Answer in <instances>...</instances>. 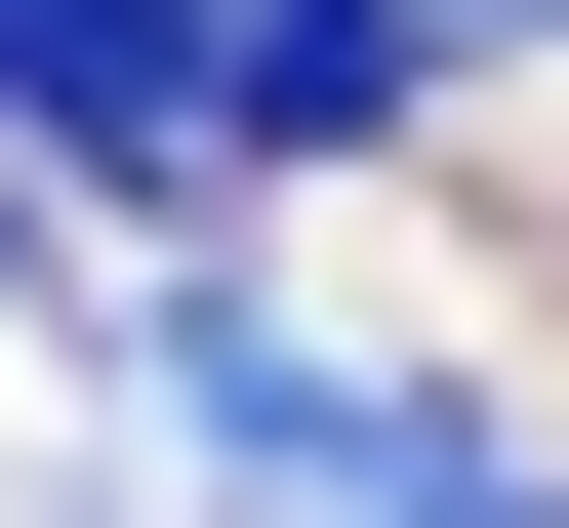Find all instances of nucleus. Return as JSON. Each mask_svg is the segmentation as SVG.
I'll return each mask as SVG.
<instances>
[{"label": "nucleus", "mask_w": 569, "mask_h": 528, "mask_svg": "<svg viewBox=\"0 0 569 528\" xmlns=\"http://www.w3.org/2000/svg\"><path fill=\"white\" fill-rule=\"evenodd\" d=\"M122 407H163V488H284V528L407 488V366H326L284 285H122Z\"/></svg>", "instance_id": "nucleus-1"}, {"label": "nucleus", "mask_w": 569, "mask_h": 528, "mask_svg": "<svg viewBox=\"0 0 569 528\" xmlns=\"http://www.w3.org/2000/svg\"><path fill=\"white\" fill-rule=\"evenodd\" d=\"M407 41H448V82H488V41H569V0H407Z\"/></svg>", "instance_id": "nucleus-4"}, {"label": "nucleus", "mask_w": 569, "mask_h": 528, "mask_svg": "<svg viewBox=\"0 0 569 528\" xmlns=\"http://www.w3.org/2000/svg\"><path fill=\"white\" fill-rule=\"evenodd\" d=\"M407 82H448L407 0H203V163H367Z\"/></svg>", "instance_id": "nucleus-2"}, {"label": "nucleus", "mask_w": 569, "mask_h": 528, "mask_svg": "<svg viewBox=\"0 0 569 528\" xmlns=\"http://www.w3.org/2000/svg\"><path fill=\"white\" fill-rule=\"evenodd\" d=\"M0 122L163 203V163H203V0H0Z\"/></svg>", "instance_id": "nucleus-3"}]
</instances>
